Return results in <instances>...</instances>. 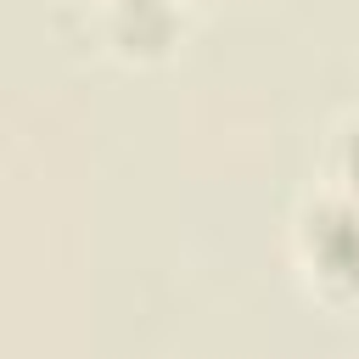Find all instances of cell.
<instances>
[{
    "label": "cell",
    "instance_id": "3",
    "mask_svg": "<svg viewBox=\"0 0 359 359\" xmlns=\"http://www.w3.org/2000/svg\"><path fill=\"white\" fill-rule=\"evenodd\" d=\"M331 174H337V185H331V191H342V196H353V202H359V118H348V123L337 129Z\"/></svg>",
    "mask_w": 359,
    "mask_h": 359
},
{
    "label": "cell",
    "instance_id": "2",
    "mask_svg": "<svg viewBox=\"0 0 359 359\" xmlns=\"http://www.w3.org/2000/svg\"><path fill=\"white\" fill-rule=\"evenodd\" d=\"M112 39L129 56H168L180 39L174 0H112Z\"/></svg>",
    "mask_w": 359,
    "mask_h": 359
},
{
    "label": "cell",
    "instance_id": "1",
    "mask_svg": "<svg viewBox=\"0 0 359 359\" xmlns=\"http://www.w3.org/2000/svg\"><path fill=\"white\" fill-rule=\"evenodd\" d=\"M297 264L325 303H359V202L325 191L297 219Z\"/></svg>",
    "mask_w": 359,
    "mask_h": 359
}]
</instances>
